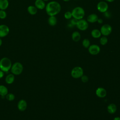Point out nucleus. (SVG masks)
Returning a JSON list of instances; mask_svg holds the SVG:
<instances>
[{"label":"nucleus","mask_w":120,"mask_h":120,"mask_svg":"<svg viewBox=\"0 0 120 120\" xmlns=\"http://www.w3.org/2000/svg\"><path fill=\"white\" fill-rule=\"evenodd\" d=\"M117 110L116 105L114 104H110L107 106V111L110 114H113Z\"/></svg>","instance_id":"19"},{"label":"nucleus","mask_w":120,"mask_h":120,"mask_svg":"<svg viewBox=\"0 0 120 120\" xmlns=\"http://www.w3.org/2000/svg\"><path fill=\"white\" fill-rule=\"evenodd\" d=\"M77 22H78V20H77V19H76L74 18H73L70 20V23L72 25H73V26L74 25H76L77 23Z\"/></svg>","instance_id":"29"},{"label":"nucleus","mask_w":120,"mask_h":120,"mask_svg":"<svg viewBox=\"0 0 120 120\" xmlns=\"http://www.w3.org/2000/svg\"><path fill=\"white\" fill-rule=\"evenodd\" d=\"M9 5V2L8 0H0V9L5 10L6 9Z\"/></svg>","instance_id":"20"},{"label":"nucleus","mask_w":120,"mask_h":120,"mask_svg":"<svg viewBox=\"0 0 120 120\" xmlns=\"http://www.w3.org/2000/svg\"><path fill=\"white\" fill-rule=\"evenodd\" d=\"M48 24L52 26H54L56 25L57 23V19L55 16H49L48 19Z\"/></svg>","instance_id":"17"},{"label":"nucleus","mask_w":120,"mask_h":120,"mask_svg":"<svg viewBox=\"0 0 120 120\" xmlns=\"http://www.w3.org/2000/svg\"><path fill=\"white\" fill-rule=\"evenodd\" d=\"M44 1H48L49 0H43Z\"/></svg>","instance_id":"37"},{"label":"nucleus","mask_w":120,"mask_h":120,"mask_svg":"<svg viewBox=\"0 0 120 120\" xmlns=\"http://www.w3.org/2000/svg\"><path fill=\"white\" fill-rule=\"evenodd\" d=\"M35 6L38 9H43L45 8L46 5L45 1L43 0H36L35 1Z\"/></svg>","instance_id":"13"},{"label":"nucleus","mask_w":120,"mask_h":120,"mask_svg":"<svg viewBox=\"0 0 120 120\" xmlns=\"http://www.w3.org/2000/svg\"><path fill=\"white\" fill-rule=\"evenodd\" d=\"M12 65L11 60L7 57H3L0 60V69L4 72H7L10 70Z\"/></svg>","instance_id":"2"},{"label":"nucleus","mask_w":120,"mask_h":120,"mask_svg":"<svg viewBox=\"0 0 120 120\" xmlns=\"http://www.w3.org/2000/svg\"><path fill=\"white\" fill-rule=\"evenodd\" d=\"M9 32V27L5 24L0 25V38L7 36Z\"/></svg>","instance_id":"10"},{"label":"nucleus","mask_w":120,"mask_h":120,"mask_svg":"<svg viewBox=\"0 0 120 120\" xmlns=\"http://www.w3.org/2000/svg\"><path fill=\"white\" fill-rule=\"evenodd\" d=\"M6 99L10 101H13L15 99V96L13 93H8L6 95Z\"/></svg>","instance_id":"25"},{"label":"nucleus","mask_w":120,"mask_h":120,"mask_svg":"<svg viewBox=\"0 0 120 120\" xmlns=\"http://www.w3.org/2000/svg\"><path fill=\"white\" fill-rule=\"evenodd\" d=\"M99 41H100V43L101 45H105L107 43L108 39L106 36H103L100 38Z\"/></svg>","instance_id":"24"},{"label":"nucleus","mask_w":120,"mask_h":120,"mask_svg":"<svg viewBox=\"0 0 120 120\" xmlns=\"http://www.w3.org/2000/svg\"><path fill=\"white\" fill-rule=\"evenodd\" d=\"M88 51L90 54L92 55H97L99 53L100 48L98 45L93 44L90 45L88 48Z\"/></svg>","instance_id":"9"},{"label":"nucleus","mask_w":120,"mask_h":120,"mask_svg":"<svg viewBox=\"0 0 120 120\" xmlns=\"http://www.w3.org/2000/svg\"><path fill=\"white\" fill-rule=\"evenodd\" d=\"M100 31L102 35L104 36H107L111 33L112 27L109 24H105L101 26Z\"/></svg>","instance_id":"6"},{"label":"nucleus","mask_w":120,"mask_h":120,"mask_svg":"<svg viewBox=\"0 0 120 120\" xmlns=\"http://www.w3.org/2000/svg\"><path fill=\"white\" fill-rule=\"evenodd\" d=\"M97 9L101 13H104L108 9V5L105 1H100L98 4L97 6Z\"/></svg>","instance_id":"8"},{"label":"nucleus","mask_w":120,"mask_h":120,"mask_svg":"<svg viewBox=\"0 0 120 120\" xmlns=\"http://www.w3.org/2000/svg\"><path fill=\"white\" fill-rule=\"evenodd\" d=\"M27 11L28 13L31 15H35L37 13L38 9L35 6H29L27 8Z\"/></svg>","instance_id":"21"},{"label":"nucleus","mask_w":120,"mask_h":120,"mask_svg":"<svg viewBox=\"0 0 120 120\" xmlns=\"http://www.w3.org/2000/svg\"><path fill=\"white\" fill-rule=\"evenodd\" d=\"M7 17V13L4 10H0V18L4 19Z\"/></svg>","instance_id":"27"},{"label":"nucleus","mask_w":120,"mask_h":120,"mask_svg":"<svg viewBox=\"0 0 120 120\" xmlns=\"http://www.w3.org/2000/svg\"><path fill=\"white\" fill-rule=\"evenodd\" d=\"M15 75L13 74H10L8 75L5 78V81L7 84H10L14 82L15 81Z\"/></svg>","instance_id":"15"},{"label":"nucleus","mask_w":120,"mask_h":120,"mask_svg":"<svg viewBox=\"0 0 120 120\" xmlns=\"http://www.w3.org/2000/svg\"><path fill=\"white\" fill-rule=\"evenodd\" d=\"M81 80L82 81V82H86L88 81V77L87 75H82V76H81Z\"/></svg>","instance_id":"28"},{"label":"nucleus","mask_w":120,"mask_h":120,"mask_svg":"<svg viewBox=\"0 0 120 120\" xmlns=\"http://www.w3.org/2000/svg\"><path fill=\"white\" fill-rule=\"evenodd\" d=\"M64 1H65V2H68V1H70V0H63Z\"/></svg>","instance_id":"36"},{"label":"nucleus","mask_w":120,"mask_h":120,"mask_svg":"<svg viewBox=\"0 0 120 120\" xmlns=\"http://www.w3.org/2000/svg\"><path fill=\"white\" fill-rule=\"evenodd\" d=\"M27 107V102L24 99H21L17 104V108L20 111H24Z\"/></svg>","instance_id":"11"},{"label":"nucleus","mask_w":120,"mask_h":120,"mask_svg":"<svg viewBox=\"0 0 120 120\" xmlns=\"http://www.w3.org/2000/svg\"><path fill=\"white\" fill-rule=\"evenodd\" d=\"M8 93V89L4 85H0V95L4 96Z\"/></svg>","instance_id":"22"},{"label":"nucleus","mask_w":120,"mask_h":120,"mask_svg":"<svg viewBox=\"0 0 120 120\" xmlns=\"http://www.w3.org/2000/svg\"><path fill=\"white\" fill-rule=\"evenodd\" d=\"M83 71L80 67H76L73 68L71 72V76L74 78H79L83 75Z\"/></svg>","instance_id":"5"},{"label":"nucleus","mask_w":120,"mask_h":120,"mask_svg":"<svg viewBox=\"0 0 120 120\" xmlns=\"http://www.w3.org/2000/svg\"><path fill=\"white\" fill-rule=\"evenodd\" d=\"M76 26L79 30L82 31H84L88 29L89 27V24L88 22L86 20L82 19L78 20Z\"/></svg>","instance_id":"7"},{"label":"nucleus","mask_w":120,"mask_h":120,"mask_svg":"<svg viewBox=\"0 0 120 120\" xmlns=\"http://www.w3.org/2000/svg\"><path fill=\"white\" fill-rule=\"evenodd\" d=\"M61 5L56 1H52L46 5L45 9L47 14L49 16H55L61 10Z\"/></svg>","instance_id":"1"},{"label":"nucleus","mask_w":120,"mask_h":120,"mask_svg":"<svg viewBox=\"0 0 120 120\" xmlns=\"http://www.w3.org/2000/svg\"><path fill=\"white\" fill-rule=\"evenodd\" d=\"M64 16L65 19H68V20L71 19L72 17V15L71 12L67 11V12H65L64 15Z\"/></svg>","instance_id":"26"},{"label":"nucleus","mask_w":120,"mask_h":120,"mask_svg":"<svg viewBox=\"0 0 120 120\" xmlns=\"http://www.w3.org/2000/svg\"><path fill=\"white\" fill-rule=\"evenodd\" d=\"M2 44V41L1 39V38H0V46Z\"/></svg>","instance_id":"35"},{"label":"nucleus","mask_w":120,"mask_h":120,"mask_svg":"<svg viewBox=\"0 0 120 120\" xmlns=\"http://www.w3.org/2000/svg\"><path fill=\"white\" fill-rule=\"evenodd\" d=\"M82 45L84 47L86 48H89L90 45V41L88 39L85 38L82 40Z\"/></svg>","instance_id":"23"},{"label":"nucleus","mask_w":120,"mask_h":120,"mask_svg":"<svg viewBox=\"0 0 120 120\" xmlns=\"http://www.w3.org/2000/svg\"><path fill=\"white\" fill-rule=\"evenodd\" d=\"M105 0L106 1H107L108 2H112L114 1V0Z\"/></svg>","instance_id":"34"},{"label":"nucleus","mask_w":120,"mask_h":120,"mask_svg":"<svg viewBox=\"0 0 120 120\" xmlns=\"http://www.w3.org/2000/svg\"><path fill=\"white\" fill-rule=\"evenodd\" d=\"M71 37H72V40L74 41L78 42L80 40L81 36L80 33L78 31H75L72 33Z\"/></svg>","instance_id":"16"},{"label":"nucleus","mask_w":120,"mask_h":120,"mask_svg":"<svg viewBox=\"0 0 120 120\" xmlns=\"http://www.w3.org/2000/svg\"><path fill=\"white\" fill-rule=\"evenodd\" d=\"M98 19V16L95 14H91L89 15L87 18V21L90 23H94L97 22Z\"/></svg>","instance_id":"14"},{"label":"nucleus","mask_w":120,"mask_h":120,"mask_svg":"<svg viewBox=\"0 0 120 120\" xmlns=\"http://www.w3.org/2000/svg\"><path fill=\"white\" fill-rule=\"evenodd\" d=\"M113 120H120V117H115V118H114Z\"/></svg>","instance_id":"33"},{"label":"nucleus","mask_w":120,"mask_h":120,"mask_svg":"<svg viewBox=\"0 0 120 120\" xmlns=\"http://www.w3.org/2000/svg\"><path fill=\"white\" fill-rule=\"evenodd\" d=\"M104 14L105 17V18H109L111 17V16L110 12H109V11H108V10H107L106 11L104 12Z\"/></svg>","instance_id":"30"},{"label":"nucleus","mask_w":120,"mask_h":120,"mask_svg":"<svg viewBox=\"0 0 120 120\" xmlns=\"http://www.w3.org/2000/svg\"><path fill=\"white\" fill-rule=\"evenodd\" d=\"M97 22H98V23H99V24H101V23H102L103 22V20L102 19H101V18H98V19Z\"/></svg>","instance_id":"32"},{"label":"nucleus","mask_w":120,"mask_h":120,"mask_svg":"<svg viewBox=\"0 0 120 120\" xmlns=\"http://www.w3.org/2000/svg\"><path fill=\"white\" fill-rule=\"evenodd\" d=\"M91 35L93 38H98L101 37L102 34L99 30L97 29H94L92 30L91 32Z\"/></svg>","instance_id":"18"},{"label":"nucleus","mask_w":120,"mask_h":120,"mask_svg":"<svg viewBox=\"0 0 120 120\" xmlns=\"http://www.w3.org/2000/svg\"><path fill=\"white\" fill-rule=\"evenodd\" d=\"M23 67L22 63L19 62H16L14 63L10 69L12 74L14 75H19L23 71Z\"/></svg>","instance_id":"4"},{"label":"nucleus","mask_w":120,"mask_h":120,"mask_svg":"<svg viewBox=\"0 0 120 120\" xmlns=\"http://www.w3.org/2000/svg\"><path fill=\"white\" fill-rule=\"evenodd\" d=\"M96 94L98 97L103 98L106 96L107 92L104 88L102 87H99L96 90Z\"/></svg>","instance_id":"12"},{"label":"nucleus","mask_w":120,"mask_h":120,"mask_svg":"<svg viewBox=\"0 0 120 120\" xmlns=\"http://www.w3.org/2000/svg\"><path fill=\"white\" fill-rule=\"evenodd\" d=\"M72 17L78 20L83 19L85 15L84 9L81 7H75L71 12Z\"/></svg>","instance_id":"3"},{"label":"nucleus","mask_w":120,"mask_h":120,"mask_svg":"<svg viewBox=\"0 0 120 120\" xmlns=\"http://www.w3.org/2000/svg\"><path fill=\"white\" fill-rule=\"evenodd\" d=\"M4 72L3 71H2L1 69H0V79L2 78L4 76Z\"/></svg>","instance_id":"31"}]
</instances>
